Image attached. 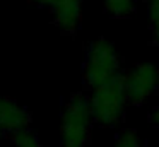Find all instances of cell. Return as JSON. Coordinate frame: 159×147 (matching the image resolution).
<instances>
[{
	"label": "cell",
	"instance_id": "cell-1",
	"mask_svg": "<svg viewBox=\"0 0 159 147\" xmlns=\"http://www.w3.org/2000/svg\"><path fill=\"white\" fill-rule=\"evenodd\" d=\"M120 57L113 43L104 38H98L91 43L84 62V84L87 87L99 89L121 77Z\"/></svg>",
	"mask_w": 159,
	"mask_h": 147
},
{
	"label": "cell",
	"instance_id": "cell-2",
	"mask_svg": "<svg viewBox=\"0 0 159 147\" xmlns=\"http://www.w3.org/2000/svg\"><path fill=\"white\" fill-rule=\"evenodd\" d=\"M89 98L74 94L67 101L60 123V142L62 147H86L89 142L91 123H93Z\"/></svg>",
	"mask_w": 159,
	"mask_h": 147
},
{
	"label": "cell",
	"instance_id": "cell-3",
	"mask_svg": "<svg viewBox=\"0 0 159 147\" xmlns=\"http://www.w3.org/2000/svg\"><path fill=\"white\" fill-rule=\"evenodd\" d=\"M127 103L128 98L123 84V75L103 87L94 89L89 96L93 120L104 126H113L121 122Z\"/></svg>",
	"mask_w": 159,
	"mask_h": 147
},
{
	"label": "cell",
	"instance_id": "cell-4",
	"mask_svg": "<svg viewBox=\"0 0 159 147\" xmlns=\"http://www.w3.org/2000/svg\"><path fill=\"white\" fill-rule=\"evenodd\" d=\"M123 84L128 103L142 104L159 89V68L152 63H139L123 74Z\"/></svg>",
	"mask_w": 159,
	"mask_h": 147
},
{
	"label": "cell",
	"instance_id": "cell-5",
	"mask_svg": "<svg viewBox=\"0 0 159 147\" xmlns=\"http://www.w3.org/2000/svg\"><path fill=\"white\" fill-rule=\"evenodd\" d=\"M29 111L21 106L16 99L0 96V126L5 132H19L22 128H28L29 125Z\"/></svg>",
	"mask_w": 159,
	"mask_h": 147
},
{
	"label": "cell",
	"instance_id": "cell-6",
	"mask_svg": "<svg viewBox=\"0 0 159 147\" xmlns=\"http://www.w3.org/2000/svg\"><path fill=\"white\" fill-rule=\"evenodd\" d=\"M53 21L63 33H75L80 22V0H60L52 9Z\"/></svg>",
	"mask_w": 159,
	"mask_h": 147
},
{
	"label": "cell",
	"instance_id": "cell-7",
	"mask_svg": "<svg viewBox=\"0 0 159 147\" xmlns=\"http://www.w3.org/2000/svg\"><path fill=\"white\" fill-rule=\"evenodd\" d=\"M103 7L113 17H128L135 12L137 2L135 0H103Z\"/></svg>",
	"mask_w": 159,
	"mask_h": 147
},
{
	"label": "cell",
	"instance_id": "cell-8",
	"mask_svg": "<svg viewBox=\"0 0 159 147\" xmlns=\"http://www.w3.org/2000/svg\"><path fill=\"white\" fill-rule=\"evenodd\" d=\"M11 140L14 147H41L38 135L29 128H22L19 132H14Z\"/></svg>",
	"mask_w": 159,
	"mask_h": 147
},
{
	"label": "cell",
	"instance_id": "cell-9",
	"mask_svg": "<svg viewBox=\"0 0 159 147\" xmlns=\"http://www.w3.org/2000/svg\"><path fill=\"white\" fill-rule=\"evenodd\" d=\"M115 147H142V145H140V139H139L135 130H123L118 135Z\"/></svg>",
	"mask_w": 159,
	"mask_h": 147
},
{
	"label": "cell",
	"instance_id": "cell-10",
	"mask_svg": "<svg viewBox=\"0 0 159 147\" xmlns=\"http://www.w3.org/2000/svg\"><path fill=\"white\" fill-rule=\"evenodd\" d=\"M149 21L152 36L159 43V0H149Z\"/></svg>",
	"mask_w": 159,
	"mask_h": 147
},
{
	"label": "cell",
	"instance_id": "cell-11",
	"mask_svg": "<svg viewBox=\"0 0 159 147\" xmlns=\"http://www.w3.org/2000/svg\"><path fill=\"white\" fill-rule=\"evenodd\" d=\"M149 120H151L152 125L159 126V106H156V108H152L151 115H149Z\"/></svg>",
	"mask_w": 159,
	"mask_h": 147
},
{
	"label": "cell",
	"instance_id": "cell-12",
	"mask_svg": "<svg viewBox=\"0 0 159 147\" xmlns=\"http://www.w3.org/2000/svg\"><path fill=\"white\" fill-rule=\"evenodd\" d=\"M33 2L39 3V5H43V7H50V9H53L60 0H33Z\"/></svg>",
	"mask_w": 159,
	"mask_h": 147
},
{
	"label": "cell",
	"instance_id": "cell-13",
	"mask_svg": "<svg viewBox=\"0 0 159 147\" xmlns=\"http://www.w3.org/2000/svg\"><path fill=\"white\" fill-rule=\"evenodd\" d=\"M5 135H7V132H5V130H4V128H2V126H0V140L4 139V137H5Z\"/></svg>",
	"mask_w": 159,
	"mask_h": 147
},
{
	"label": "cell",
	"instance_id": "cell-14",
	"mask_svg": "<svg viewBox=\"0 0 159 147\" xmlns=\"http://www.w3.org/2000/svg\"><path fill=\"white\" fill-rule=\"evenodd\" d=\"M157 147H159V145H157Z\"/></svg>",
	"mask_w": 159,
	"mask_h": 147
}]
</instances>
